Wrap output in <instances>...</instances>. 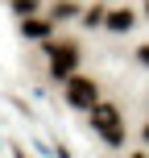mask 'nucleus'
Masks as SVG:
<instances>
[{
	"mask_svg": "<svg viewBox=\"0 0 149 158\" xmlns=\"http://www.w3.org/2000/svg\"><path fill=\"white\" fill-rule=\"evenodd\" d=\"M87 112H91V129H95V133H100L108 146H124V117H120V108H116V104L95 100Z\"/></svg>",
	"mask_w": 149,
	"mask_h": 158,
	"instance_id": "1",
	"label": "nucleus"
},
{
	"mask_svg": "<svg viewBox=\"0 0 149 158\" xmlns=\"http://www.w3.org/2000/svg\"><path fill=\"white\" fill-rule=\"evenodd\" d=\"M100 100V83L87 75H66V104L71 108H91Z\"/></svg>",
	"mask_w": 149,
	"mask_h": 158,
	"instance_id": "2",
	"label": "nucleus"
},
{
	"mask_svg": "<svg viewBox=\"0 0 149 158\" xmlns=\"http://www.w3.org/2000/svg\"><path fill=\"white\" fill-rule=\"evenodd\" d=\"M46 54H50V75H54V79H66V75H75V67H79V46H75V42L50 46Z\"/></svg>",
	"mask_w": 149,
	"mask_h": 158,
	"instance_id": "3",
	"label": "nucleus"
},
{
	"mask_svg": "<svg viewBox=\"0 0 149 158\" xmlns=\"http://www.w3.org/2000/svg\"><path fill=\"white\" fill-rule=\"evenodd\" d=\"M54 33V21H41V17H21V38H33V42H46Z\"/></svg>",
	"mask_w": 149,
	"mask_h": 158,
	"instance_id": "4",
	"label": "nucleus"
},
{
	"mask_svg": "<svg viewBox=\"0 0 149 158\" xmlns=\"http://www.w3.org/2000/svg\"><path fill=\"white\" fill-rule=\"evenodd\" d=\"M104 25H108L112 33H128L137 25V13H133V8H112V13L104 17Z\"/></svg>",
	"mask_w": 149,
	"mask_h": 158,
	"instance_id": "5",
	"label": "nucleus"
},
{
	"mask_svg": "<svg viewBox=\"0 0 149 158\" xmlns=\"http://www.w3.org/2000/svg\"><path fill=\"white\" fill-rule=\"evenodd\" d=\"M79 17H83V25H87V29H100V25H104V17H108V8H104V4H91V8H79Z\"/></svg>",
	"mask_w": 149,
	"mask_h": 158,
	"instance_id": "6",
	"label": "nucleus"
},
{
	"mask_svg": "<svg viewBox=\"0 0 149 158\" xmlns=\"http://www.w3.org/2000/svg\"><path fill=\"white\" fill-rule=\"evenodd\" d=\"M50 17H54V21H62V17H79V4H71V0H58Z\"/></svg>",
	"mask_w": 149,
	"mask_h": 158,
	"instance_id": "7",
	"label": "nucleus"
},
{
	"mask_svg": "<svg viewBox=\"0 0 149 158\" xmlns=\"http://www.w3.org/2000/svg\"><path fill=\"white\" fill-rule=\"evenodd\" d=\"M37 4H41V0H13V13L17 17H29V13H37Z\"/></svg>",
	"mask_w": 149,
	"mask_h": 158,
	"instance_id": "8",
	"label": "nucleus"
},
{
	"mask_svg": "<svg viewBox=\"0 0 149 158\" xmlns=\"http://www.w3.org/2000/svg\"><path fill=\"white\" fill-rule=\"evenodd\" d=\"M137 58H141V67H149V42H145V46H137Z\"/></svg>",
	"mask_w": 149,
	"mask_h": 158,
	"instance_id": "9",
	"label": "nucleus"
},
{
	"mask_svg": "<svg viewBox=\"0 0 149 158\" xmlns=\"http://www.w3.org/2000/svg\"><path fill=\"white\" fill-rule=\"evenodd\" d=\"M145 146H149V121H145Z\"/></svg>",
	"mask_w": 149,
	"mask_h": 158,
	"instance_id": "10",
	"label": "nucleus"
},
{
	"mask_svg": "<svg viewBox=\"0 0 149 158\" xmlns=\"http://www.w3.org/2000/svg\"><path fill=\"white\" fill-rule=\"evenodd\" d=\"M128 158H149V154H128Z\"/></svg>",
	"mask_w": 149,
	"mask_h": 158,
	"instance_id": "11",
	"label": "nucleus"
},
{
	"mask_svg": "<svg viewBox=\"0 0 149 158\" xmlns=\"http://www.w3.org/2000/svg\"><path fill=\"white\" fill-rule=\"evenodd\" d=\"M145 17H149V0H145Z\"/></svg>",
	"mask_w": 149,
	"mask_h": 158,
	"instance_id": "12",
	"label": "nucleus"
}]
</instances>
